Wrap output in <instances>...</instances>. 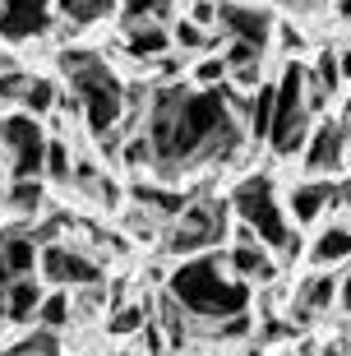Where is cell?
<instances>
[{"instance_id": "obj_44", "label": "cell", "mask_w": 351, "mask_h": 356, "mask_svg": "<svg viewBox=\"0 0 351 356\" xmlns=\"http://www.w3.org/2000/svg\"><path fill=\"white\" fill-rule=\"evenodd\" d=\"M125 356H134V352H125Z\"/></svg>"}, {"instance_id": "obj_2", "label": "cell", "mask_w": 351, "mask_h": 356, "mask_svg": "<svg viewBox=\"0 0 351 356\" xmlns=\"http://www.w3.org/2000/svg\"><path fill=\"white\" fill-rule=\"evenodd\" d=\"M56 70L65 74L70 92H74V111L83 116L88 134L102 148L120 153V125H125V111H130V83H120V74L106 65L97 51L88 47H65L56 51Z\"/></svg>"}, {"instance_id": "obj_10", "label": "cell", "mask_w": 351, "mask_h": 356, "mask_svg": "<svg viewBox=\"0 0 351 356\" xmlns=\"http://www.w3.org/2000/svg\"><path fill=\"white\" fill-rule=\"evenodd\" d=\"M300 162H305V172H310L314 181H328L333 172H342V167L351 162V139H347V130H342L338 116H324L319 125H314Z\"/></svg>"}, {"instance_id": "obj_22", "label": "cell", "mask_w": 351, "mask_h": 356, "mask_svg": "<svg viewBox=\"0 0 351 356\" xmlns=\"http://www.w3.org/2000/svg\"><path fill=\"white\" fill-rule=\"evenodd\" d=\"M125 0H56V14L65 19L70 28H88L97 19H111Z\"/></svg>"}, {"instance_id": "obj_6", "label": "cell", "mask_w": 351, "mask_h": 356, "mask_svg": "<svg viewBox=\"0 0 351 356\" xmlns=\"http://www.w3.org/2000/svg\"><path fill=\"white\" fill-rule=\"evenodd\" d=\"M231 199H190V209L176 218V222L167 227V236H162V245H167L171 259H195V254H209L218 241H227L236 232L231 227Z\"/></svg>"}, {"instance_id": "obj_27", "label": "cell", "mask_w": 351, "mask_h": 356, "mask_svg": "<svg viewBox=\"0 0 351 356\" xmlns=\"http://www.w3.org/2000/svg\"><path fill=\"white\" fill-rule=\"evenodd\" d=\"M74 319V301H70L65 291H51L47 301H42V310H38V329H51V333H60Z\"/></svg>"}, {"instance_id": "obj_29", "label": "cell", "mask_w": 351, "mask_h": 356, "mask_svg": "<svg viewBox=\"0 0 351 356\" xmlns=\"http://www.w3.org/2000/svg\"><path fill=\"white\" fill-rule=\"evenodd\" d=\"M120 162H125L130 172H143V167H153V144H148V134H143V130L125 134V144H120Z\"/></svg>"}, {"instance_id": "obj_40", "label": "cell", "mask_w": 351, "mask_h": 356, "mask_svg": "<svg viewBox=\"0 0 351 356\" xmlns=\"http://www.w3.org/2000/svg\"><path fill=\"white\" fill-rule=\"evenodd\" d=\"M5 190H10V185H5V167H0V204H5Z\"/></svg>"}, {"instance_id": "obj_42", "label": "cell", "mask_w": 351, "mask_h": 356, "mask_svg": "<svg viewBox=\"0 0 351 356\" xmlns=\"http://www.w3.org/2000/svg\"><path fill=\"white\" fill-rule=\"evenodd\" d=\"M338 356H351V347H347V343H342V352H338Z\"/></svg>"}, {"instance_id": "obj_36", "label": "cell", "mask_w": 351, "mask_h": 356, "mask_svg": "<svg viewBox=\"0 0 351 356\" xmlns=\"http://www.w3.org/2000/svg\"><path fill=\"white\" fill-rule=\"evenodd\" d=\"M338 65H342V83L351 88V47H342V51H338Z\"/></svg>"}, {"instance_id": "obj_14", "label": "cell", "mask_w": 351, "mask_h": 356, "mask_svg": "<svg viewBox=\"0 0 351 356\" xmlns=\"http://www.w3.org/2000/svg\"><path fill=\"white\" fill-rule=\"evenodd\" d=\"M338 204H342V185L338 181H305V185L291 190L286 213H291L296 227H314V222H324V213H333Z\"/></svg>"}, {"instance_id": "obj_39", "label": "cell", "mask_w": 351, "mask_h": 356, "mask_svg": "<svg viewBox=\"0 0 351 356\" xmlns=\"http://www.w3.org/2000/svg\"><path fill=\"white\" fill-rule=\"evenodd\" d=\"M273 5H291V10H305V5H314V0H273Z\"/></svg>"}, {"instance_id": "obj_24", "label": "cell", "mask_w": 351, "mask_h": 356, "mask_svg": "<svg viewBox=\"0 0 351 356\" xmlns=\"http://www.w3.org/2000/svg\"><path fill=\"white\" fill-rule=\"evenodd\" d=\"M148 324H153V305L148 301H120L111 310V319H106V333L111 338H130V333H143Z\"/></svg>"}, {"instance_id": "obj_15", "label": "cell", "mask_w": 351, "mask_h": 356, "mask_svg": "<svg viewBox=\"0 0 351 356\" xmlns=\"http://www.w3.org/2000/svg\"><path fill=\"white\" fill-rule=\"evenodd\" d=\"M310 264L319 273H333L338 264H351V227L347 222H324L310 241Z\"/></svg>"}, {"instance_id": "obj_34", "label": "cell", "mask_w": 351, "mask_h": 356, "mask_svg": "<svg viewBox=\"0 0 351 356\" xmlns=\"http://www.w3.org/2000/svg\"><path fill=\"white\" fill-rule=\"evenodd\" d=\"M190 19H195L199 28H213L218 24V0H195V5H190Z\"/></svg>"}, {"instance_id": "obj_41", "label": "cell", "mask_w": 351, "mask_h": 356, "mask_svg": "<svg viewBox=\"0 0 351 356\" xmlns=\"http://www.w3.org/2000/svg\"><path fill=\"white\" fill-rule=\"evenodd\" d=\"M245 356H263V352H259V347H250V352H245Z\"/></svg>"}, {"instance_id": "obj_32", "label": "cell", "mask_w": 351, "mask_h": 356, "mask_svg": "<svg viewBox=\"0 0 351 356\" xmlns=\"http://www.w3.org/2000/svg\"><path fill=\"white\" fill-rule=\"evenodd\" d=\"M195 83L199 88H222V83H231V70H227L222 56H204L195 65Z\"/></svg>"}, {"instance_id": "obj_13", "label": "cell", "mask_w": 351, "mask_h": 356, "mask_svg": "<svg viewBox=\"0 0 351 356\" xmlns=\"http://www.w3.org/2000/svg\"><path fill=\"white\" fill-rule=\"evenodd\" d=\"M227 268H231L240 282H250V287H263V282H273V277H277V259H273V250H268V245H263V241L254 236L245 222L231 232Z\"/></svg>"}, {"instance_id": "obj_11", "label": "cell", "mask_w": 351, "mask_h": 356, "mask_svg": "<svg viewBox=\"0 0 351 356\" xmlns=\"http://www.w3.org/2000/svg\"><path fill=\"white\" fill-rule=\"evenodd\" d=\"M42 264V236L33 222H10L0 227V287L19 277H33Z\"/></svg>"}, {"instance_id": "obj_33", "label": "cell", "mask_w": 351, "mask_h": 356, "mask_svg": "<svg viewBox=\"0 0 351 356\" xmlns=\"http://www.w3.org/2000/svg\"><path fill=\"white\" fill-rule=\"evenodd\" d=\"M28 83H33V74H28V70H19V65L0 70V102H24Z\"/></svg>"}, {"instance_id": "obj_35", "label": "cell", "mask_w": 351, "mask_h": 356, "mask_svg": "<svg viewBox=\"0 0 351 356\" xmlns=\"http://www.w3.org/2000/svg\"><path fill=\"white\" fill-rule=\"evenodd\" d=\"M277 42H282V47H286L291 56H300V51H305V33H300L296 24H282V28H277Z\"/></svg>"}, {"instance_id": "obj_16", "label": "cell", "mask_w": 351, "mask_h": 356, "mask_svg": "<svg viewBox=\"0 0 351 356\" xmlns=\"http://www.w3.org/2000/svg\"><path fill=\"white\" fill-rule=\"evenodd\" d=\"M338 296H342V277H333V273L305 277V282H300V291H296V319L324 315L328 305H338Z\"/></svg>"}, {"instance_id": "obj_3", "label": "cell", "mask_w": 351, "mask_h": 356, "mask_svg": "<svg viewBox=\"0 0 351 356\" xmlns=\"http://www.w3.org/2000/svg\"><path fill=\"white\" fill-rule=\"evenodd\" d=\"M167 291L199 319V324H227V319L245 315L254 287L240 282V277L227 268V254H195V259H181L167 277Z\"/></svg>"}, {"instance_id": "obj_31", "label": "cell", "mask_w": 351, "mask_h": 356, "mask_svg": "<svg viewBox=\"0 0 351 356\" xmlns=\"http://www.w3.org/2000/svg\"><path fill=\"white\" fill-rule=\"evenodd\" d=\"M171 42H176L181 51H204V47H213L209 28H199L195 19H176V24H171Z\"/></svg>"}, {"instance_id": "obj_23", "label": "cell", "mask_w": 351, "mask_h": 356, "mask_svg": "<svg viewBox=\"0 0 351 356\" xmlns=\"http://www.w3.org/2000/svg\"><path fill=\"white\" fill-rule=\"evenodd\" d=\"M42 204H47V185H42V176L38 181H10V190H5V209L14 213V218H38L42 213Z\"/></svg>"}, {"instance_id": "obj_4", "label": "cell", "mask_w": 351, "mask_h": 356, "mask_svg": "<svg viewBox=\"0 0 351 356\" xmlns=\"http://www.w3.org/2000/svg\"><path fill=\"white\" fill-rule=\"evenodd\" d=\"M324 97L310 79V65L300 60H286L282 74H277V111H273V134H268V153L273 158H300L305 144H310L314 125H319V111H324Z\"/></svg>"}, {"instance_id": "obj_28", "label": "cell", "mask_w": 351, "mask_h": 356, "mask_svg": "<svg viewBox=\"0 0 351 356\" xmlns=\"http://www.w3.org/2000/svg\"><path fill=\"white\" fill-rule=\"evenodd\" d=\"M120 10H125V24H130V28L162 24V19H171V0H125Z\"/></svg>"}, {"instance_id": "obj_19", "label": "cell", "mask_w": 351, "mask_h": 356, "mask_svg": "<svg viewBox=\"0 0 351 356\" xmlns=\"http://www.w3.org/2000/svg\"><path fill=\"white\" fill-rule=\"evenodd\" d=\"M171 47V28L167 24H139L125 33V56L130 60H143V65H153V60H162Z\"/></svg>"}, {"instance_id": "obj_12", "label": "cell", "mask_w": 351, "mask_h": 356, "mask_svg": "<svg viewBox=\"0 0 351 356\" xmlns=\"http://www.w3.org/2000/svg\"><path fill=\"white\" fill-rule=\"evenodd\" d=\"M56 28V0H0V42H38Z\"/></svg>"}, {"instance_id": "obj_38", "label": "cell", "mask_w": 351, "mask_h": 356, "mask_svg": "<svg viewBox=\"0 0 351 356\" xmlns=\"http://www.w3.org/2000/svg\"><path fill=\"white\" fill-rule=\"evenodd\" d=\"M338 19H342V24H351V0H338Z\"/></svg>"}, {"instance_id": "obj_30", "label": "cell", "mask_w": 351, "mask_h": 356, "mask_svg": "<svg viewBox=\"0 0 351 356\" xmlns=\"http://www.w3.org/2000/svg\"><path fill=\"white\" fill-rule=\"evenodd\" d=\"M47 181H56V185L74 181V158H70L65 139H51V148H47Z\"/></svg>"}, {"instance_id": "obj_9", "label": "cell", "mask_w": 351, "mask_h": 356, "mask_svg": "<svg viewBox=\"0 0 351 356\" xmlns=\"http://www.w3.org/2000/svg\"><path fill=\"white\" fill-rule=\"evenodd\" d=\"M38 273L47 282H56V287H92V282H102V264L92 254H83L79 245H70V241H47L42 245Z\"/></svg>"}, {"instance_id": "obj_26", "label": "cell", "mask_w": 351, "mask_h": 356, "mask_svg": "<svg viewBox=\"0 0 351 356\" xmlns=\"http://www.w3.org/2000/svg\"><path fill=\"white\" fill-rule=\"evenodd\" d=\"M310 79H314V88H319V97H324V102H333V97H338V88H347V83H342L338 51H319V56H314Z\"/></svg>"}, {"instance_id": "obj_8", "label": "cell", "mask_w": 351, "mask_h": 356, "mask_svg": "<svg viewBox=\"0 0 351 356\" xmlns=\"http://www.w3.org/2000/svg\"><path fill=\"white\" fill-rule=\"evenodd\" d=\"M218 28L231 42H250V47L268 51V42L277 33V19L268 5H254V0H218Z\"/></svg>"}, {"instance_id": "obj_25", "label": "cell", "mask_w": 351, "mask_h": 356, "mask_svg": "<svg viewBox=\"0 0 351 356\" xmlns=\"http://www.w3.org/2000/svg\"><path fill=\"white\" fill-rule=\"evenodd\" d=\"M56 102H60V83H56V79H47V74H33V83H28V92H24V102H19V106H24V111H28V116H51V111H56Z\"/></svg>"}, {"instance_id": "obj_37", "label": "cell", "mask_w": 351, "mask_h": 356, "mask_svg": "<svg viewBox=\"0 0 351 356\" xmlns=\"http://www.w3.org/2000/svg\"><path fill=\"white\" fill-rule=\"evenodd\" d=\"M0 324H10V291L0 287Z\"/></svg>"}, {"instance_id": "obj_20", "label": "cell", "mask_w": 351, "mask_h": 356, "mask_svg": "<svg viewBox=\"0 0 351 356\" xmlns=\"http://www.w3.org/2000/svg\"><path fill=\"white\" fill-rule=\"evenodd\" d=\"M273 111H277V83H259L254 97H250V111H245V134L254 144H268L273 134Z\"/></svg>"}, {"instance_id": "obj_7", "label": "cell", "mask_w": 351, "mask_h": 356, "mask_svg": "<svg viewBox=\"0 0 351 356\" xmlns=\"http://www.w3.org/2000/svg\"><path fill=\"white\" fill-rule=\"evenodd\" d=\"M47 148H51V134L42 130L38 116H28V111L0 116V158H5V172L14 181L47 176Z\"/></svg>"}, {"instance_id": "obj_17", "label": "cell", "mask_w": 351, "mask_h": 356, "mask_svg": "<svg viewBox=\"0 0 351 356\" xmlns=\"http://www.w3.org/2000/svg\"><path fill=\"white\" fill-rule=\"evenodd\" d=\"M134 204H143V213H153V218H162V222H176L185 209H190V199H185V190H176V185H134Z\"/></svg>"}, {"instance_id": "obj_21", "label": "cell", "mask_w": 351, "mask_h": 356, "mask_svg": "<svg viewBox=\"0 0 351 356\" xmlns=\"http://www.w3.org/2000/svg\"><path fill=\"white\" fill-rule=\"evenodd\" d=\"M10 324H38V310H42V282L38 277H19V282H10Z\"/></svg>"}, {"instance_id": "obj_43", "label": "cell", "mask_w": 351, "mask_h": 356, "mask_svg": "<svg viewBox=\"0 0 351 356\" xmlns=\"http://www.w3.org/2000/svg\"><path fill=\"white\" fill-rule=\"evenodd\" d=\"M347 347H351V324H347Z\"/></svg>"}, {"instance_id": "obj_5", "label": "cell", "mask_w": 351, "mask_h": 356, "mask_svg": "<svg viewBox=\"0 0 351 356\" xmlns=\"http://www.w3.org/2000/svg\"><path fill=\"white\" fill-rule=\"evenodd\" d=\"M227 199H231L236 222H245L273 254H282V259H296V254H300V236L291 232L286 204L277 199V185H273V176H268V172L245 176V181L236 185Z\"/></svg>"}, {"instance_id": "obj_18", "label": "cell", "mask_w": 351, "mask_h": 356, "mask_svg": "<svg viewBox=\"0 0 351 356\" xmlns=\"http://www.w3.org/2000/svg\"><path fill=\"white\" fill-rule=\"evenodd\" d=\"M153 324L162 329V338H167L171 352H181V347L190 343V329H195L199 319L190 315V310H185V305L171 296V291H162V301H157V319H153Z\"/></svg>"}, {"instance_id": "obj_1", "label": "cell", "mask_w": 351, "mask_h": 356, "mask_svg": "<svg viewBox=\"0 0 351 356\" xmlns=\"http://www.w3.org/2000/svg\"><path fill=\"white\" fill-rule=\"evenodd\" d=\"M245 111L236 83L222 88H185V83H157L143 106V134L153 144V172L167 185L181 176L209 172L231 162L245 144Z\"/></svg>"}]
</instances>
